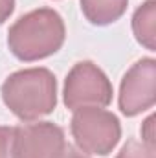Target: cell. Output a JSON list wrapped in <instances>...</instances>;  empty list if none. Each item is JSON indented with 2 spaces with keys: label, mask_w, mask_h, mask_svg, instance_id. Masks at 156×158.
Listing matches in <instances>:
<instances>
[{
  "label": "cell",
  "mask_w": 156,
  "mask_h": 158,
  "mask_svg": "<svg viewBox=\"0 0 156 158\" xmlns=\"http://www.w3.org/2000/svg\"><path fill=\"white\" fill-rule=\"evenodd\" d=\"M66 37L63 17L50 7H40L22 15L7 31L11 53L26 63L39 61L61 50Z\"/></svg>",
  "instance_id": "obj_1"
},
{
  "label": "cell",
  "mask_w": 156,
  "mask_h": 158,
  "mask_svg": "<svg viewBox=\"0 0 156 158\" xmlns=\"http://www.w3.org/2000/svg\"><path fill=\"white\" fill-rule=\"evenodd\" d=\"M2 99L18 119H39L57 107V79L48 68L18 70L4 81Z\"/></svg>",
  "instance_id": "obj_2"
},
{
  "label": "cell",
  "mask_w": 156,
  "mask_h": 158,
  "mask_svg": "<svg viewBox=\"0 0 156 158\" xmlns=\"http://www.w3.org/2000/svg\"><path fill=\"white\" fill-rule=\"evenodd\" d=\"M72 136L76 145L86 155H109L121 138L119 119L99 107H86L74 112Z\"/></svg>",
  "instance_id": "obj_3"
},
{
  "label": "cell",
  "mask_w": 156,
  "mask_h": 158,
  "mask_svg": "<svg viewBox=\"0 0 156 158\" xmlns=\"http://www.w3.org/2000/svg\"><path fill=\"white\" fill-rule=\"evenodd\" d=\"M64 105L70 110L107 107L112 101V85L105 72L90 61L74 64L64 81Z\"/></svg>",
  "instance_id": "obj_4"
},
{
  "label": "cell",
  "mask_w": 156,
  "mask_h": 158,
  "mask_svg": "<svg viewBox=\"0 0 156 158\" xmlns=\"http://www.w3.org/2000/svg\"><path fill=\"white\" fill-rule=\"evenodd\" d=\"M66 151L64 131L51 121L15 127L11 158H61Z\"/></svg>",
  "instance_id": "obj_5"
},
{
  "label": "cell",
  "mask_w": 156,
  "mask_h": 158,
  "mask_svg": "<svg viewBox=\"0 0 156 158\" xmlns=\"http://www.w3.org/2000/svg\"><path fill=\"white\" fill-rule=\"evenodd\" d=\"M156 101V61L140 59L123 76L119 86V109L132 118L149 110Z\"/></svg>",
  "instance_id": "obj_6"
},
{
  "label": "cell",
  "mask_w": 156,
  "mask_h": 158,
  "mask_svg": "<svg viewBox=\"0 0 156 158\" xmlns=\"http://www.w3.org/2000/svg\"><path fill=\"white\" fill-rule=\"evenodd\" d=\"M129 0H81L83 15L96 26H107L116 22L125 13Z\"/></svg>",
  "instance_id": "obj_7"
},
{
  "label": "cell",
  "mask_w": 156,
  "mask_h": 158,
  "mask_svg": "<svg viewBox=\"0 0 156 158\" xmlns=\"http://www.w3.org/2000/svg\"><path fill=\"white\" fill-rule=\"evenodd\" d=\"M132 31L136 40L147 50H154L156 39V0H147L132 17Z\"/></svg>",
  "instance_id": "obj_8"
},
{
  "label": "cell",
  "mask_w": 156,
  "mask_h": 158,
  "mask_svg": "<svg viewBox=\"0 0 156 158\" xmlns=\"http://www.w3.org/2000/svg\"><path fill=\"white\" fill-rule=\"evenodd\" d=\"M116 158H156L154 156V145H149L140 140H129Z\"/></svg>",
  "instance_id": "obj_9"
},
{
  "label": "cell",
  "mask_w": 156,
  "mask_h": 158,
  "mask_svg": "<svg viewBox=\"0 0 156 158\" xmlns=\"http://www.w3.org/2000/svg\"><path fill=\"white\" fill-rule=\"evenodd\" d=\"M15 127H0V158H11Z\"/></svg>",
  "instance_id": "obj_10"
},
{
  "label": "cell",
  "mask_w": 156,
  "mask_h": 158,
  "mask_svg": "<svg viewBox=\"0 0 156 158\" xmlns=\"http://www.w3.org/2000/svg\"><path fill=\"white\" fill-rule=\"evenodd\" d=\"M153 123H154V116L147 118V119H145V123H143V131H142V136H143V140H142V142H145V143H149V145H154Z\"/></svg>",
  "instance_id": "obj_11"
},
{
  "label": "cell",
  "mask_w": 156,
  "mask_h": 158,
  "mask_svg": "<svg viewBox=\"0 0 156 158\" xmlns=\"http://www.w3.org/2000/svg\"><path fill=\"white\" fill-rule=\"evenodd\" d=\"M15 9V0H0V26L9 19Z\"/></svg>",
  "instance_id": "obj_12"
},
{
  "label": "cell",
  "mask_w": 156,
  "mask_h": 158,
  "mask_svg": "<svg viewBox=\"0 0 156 158\" xmlns=\"http://www.w3.org/2000/svg\"><path fill=\"white\" fill-rule=\"evenodd\" d=\"M61 158H88V156H84V155H81L79 151H76L74 147H66V151H64V155Z\"/></svg>",
  "instance_id": "obj_13"
}]
</instances>
